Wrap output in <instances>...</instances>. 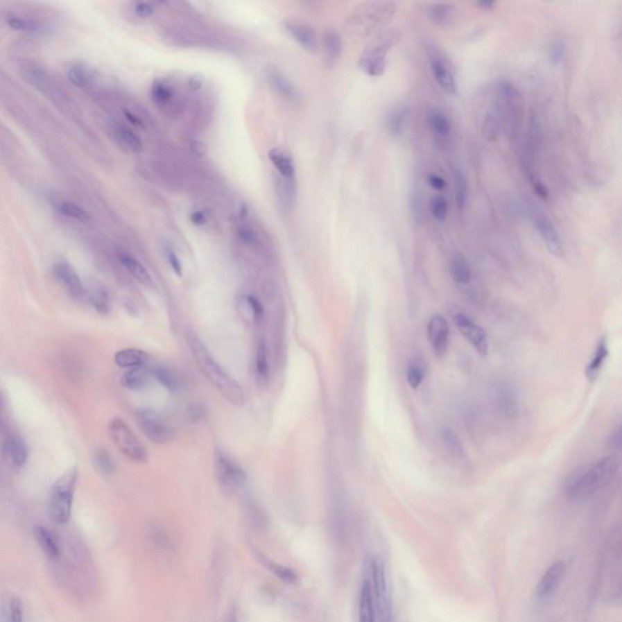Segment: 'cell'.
I'll use <instances>...</instances> for the list:
<instances>
[{
  "label": "cell",
  "instance_id": "cell-42",
  "mask_svg": "<svg viewBox=\"0 0 622 622\" xmlns=\"http://www.w3.org/2000/svg\"><path fill=\"white\" fill-rule=\"evenodd\" d=\"M501 127L502 126H501L500 117L497 113H486L485 117L483 119V124H481L483 137H485V140L487 141H496L499 139Z\"/></svg>",
  "mask_w": 622,
  "mask_h": 622
},
{
  "label": "cell",
  "instance_id": "cell-30",
  "mask_svg": "<svg viewBox=\"0 0 622 622\" xmlns=\"http://www.w3.org/2000/svg\"><path fill=\"white\" fill-rule=\"evenodd\" d=\"M6 453L12 465L21 468L28 458V447L21 436L10 435L6 441Z\"/></svg>",
  "mask_w": 622,
  "mask_h": 622
},
{
  "label": "cell",
  "instance_id": "cell-4",
  "mask_svg": "<svg viewBox=\"0 0 622 622\" xmlns=\"http://www.w3.org/2000/svg\"><path fill=\"white\" fill-rule=\"evenodd\" d=\"M401 40V32L397 28H389L378 35L372 44L363 51L360 58V69L365 74L378 78L382 77L388 66V53L399 44Z\"/></svg>",
  "mask_w": 622,
  "mask_h": 622
},
{
  "label": "cell",
  "instance_id": "cell-61",
  "mask_svg": "<svg viewBox=\"0 0 622 622\" xmlns=\"http://www.w3.org/2000/svg\"><path fill=\"white\" fill-rule=\"evenodd\" d=\"M476 6H479L481 10H492L495 3L494 1H479V3H476Z\"/></svg>",
  "mask_w": 622,
  "mask_h": 622
},
{
  "label": "cell",
  "instance_id": "cell-11",
  "mask_svg": "<svg viewBox=\"0 0 622 622\" xmlns=\"http://www.w3.org/2000/svg\"><path fill=\"white\" fill-rule=\"evenodd\" d=\"M135 421L142 434L153 444L163 445L172 440V426L157 412L140 410L135 413Z\"/></svg>",
  "mask_w": 622,
  "mask_h": 622
},
{
  "label": "cell",
  "instance_id": "cell-53",
  "mask_svg": "<svg viewBox=\"0 0 622 622\" xmlns=\"http://www.w3.org/2000/svg\"><path fill=\"white\" fill-rule=\"evenodd\" d=\"M132 11H134V14H135L137 17H140V19H147V17H150V16L155 14V6H153V4H151V3L140 1V3H135V4H134Z\"/></svg>",
  "mask_w": 622,
  "mask_h": 622
},
{
  "label": "cell",
  "instance_id": "cell-62",
  "mask_svg": "<svg viewBox=\"0 0 622 622\" xmlns=\"http://www.w3.org/2000/svg\"><path fill=\"white\" fill-rule=\"evenodd\" d=\"M620 441H621V439H620V429L617 428L616 431L612 433V442H610V444H612V447H615V446L619 447V446H620Z\"/></svg>",
  "mask_w": 622,
  "mask_h": 622
},
{
  "label": "cell",
  "instance_id": "cell-19",
  "mask_svg": "<svg viewBox=\"0 0 622 622\" xmlns=\"http://www.w3.org/2000/svg\"><path fill=\"white\" fill-rule=\"evenodd\" d=\"M266 77H268L271 88L274 89L276 94H279L281 98H284L288 103L298 101V90L284 72H281L279 69H275V67H269L266 71Z\"/></svg>",
  "mask_w": 622,
  "mask_h": 622
},
{
  "label": "cell",
  "instance_id": "cell-49",
  "mask_svg": "<svg viewBox=\"0 0 622 622\" xmlns=\"http://www.w3.org/2000/svg\"><path fill=\"white\" fill-rule=\"evenodd\" d=\"M431 211L438 221H445L449 214V203L444 196H435L431 202Z\"/></svg>",
  "mask_w": 622,
  "mask_h": 622
},
{
  "label": "cell",
  "instance_id": "cell-56",
  "mask_svg": "<svg viewBox=\"0 0 622 622\" xmlns=\"http://www.w3.org/2000/svg\"><path fill=\"white\" fill-rule=\"evenodd\" d=\"M428 184H429V187L431 189H434L436 191H441V190H444L446 187V182L440 177V175H438V174H429L428 175Z\"/></svg>",
  "mask_w": 622,
  "mask_h": 622
},
{
  "label": "cell",
  "instance_id": "cell-26",
  "mask_svg": "<svg viewBox=\"0 0 622 622\" xmlns=\"http://www.w3.org/2000/svg\"><path fill=\"white\" fill-rule=\"evenodd\" d=\"M358 622H376V607L372 588L368 580H363L358 596Z\"/></svg>",
  "mask_w": 622,
  "mask_h": 622
},
{
  "label": "cell",
  "instance_id": "cell-20",
  "mask_svg": "<svg viewBox=\"0 0 622 622\" xmlns=\"http://www.w3.org/2000/svg\"><path fill=\"white\" fill-rule=\"evenodd\" d=\"M496 402L500 411L508 418H513L519 412V399L515 388L508 383H499L495 388Z\"/></svg>",
  "mask_w": 622,
  "mask_h": 622
},
{
  "label": "cell",
  "instance_id": "cell-10",
  "mask_svg": "<svg viewBox=\"0 0 622 622\" xmlns=\"http://www.w3.org/2000/svg\"><path fill=\"white\" fill-rule=\"evenodd\" d=\"M426 55L431 74L445 93L456 94L457 92V77L455 66L442 51L439 45L433 42H426Z\"/></svg>",
  "mask_w": 622,
  "mask_h": 622
},
{
  "label": "cell",
  "instance_id": "cell-36",
  "mask_svg": "<svg viewBox=\"0 0 622 622\" xmlns=\"http://www.w3.org/2000/svg\"><path fill=\"white\" fill-rule=\"evenodd\" d=\"M607 355H609V349H607V338H602L598 343L592 360L589 361L587 368H586V376L591 382H594L597 379L604 363L607 361Z\"/></svg>",
  "mask_w": 622,
  "mask_h": 622
},
{
  "label": "cell",
  "instance_id": "cell-32",
  "mask_svg": "<svg viewBox=\"0 0 622 622\" xmlns=\"http://www.w3.org/2000/svg\"><path fill=\"white\" fill-rule=\"evenodd\" d=\"M324 46L326 64L329 69H334V66L338 64L343 51L340 35L334 31H329L324 37Z\"/></svg>",
  "mask_w": 622,
  "mask_h": 622
},
{
  "label": "cell",
  "instance_id": "cell-41",
  "mask_svg": "<svg viewBox=\"0 0 622 622\" xmlns=\"http://www.w3.org/2000/svg\"><path fill=\"white\" fill-rule=\"evenodd\" d=\"M94 465L96 471L105 476H112L116 471V463L112 456L105 449H98L94 453Z\"/></svg>",
  "mask_w": 622,
  "mask_h": 622
},
{
  "label": "cell",
  "instance_id": "cell-34",
  "mask_svg": "<svg viewBox=\"0 0 622 622\" xmlns=\"http://www.w3.org/2000/svg\"><path fill=\"white\" fill-rule=\"evenodd\" d=\"M408 121V110L404 105H399L392 108L387 117L388 132L392 137H401L406 130Z\"/></svg>",
  "mask_w": 622,
  "mask_h": 622
},
{
  "label": "cell",
  "instance_id": "cell-38",
  "mask_svg": "<svg viewBox=\"0 0 622 622\" xmlns=\"http://www.w3.org/2000/svg\"><path fill=\"white\" fill-rule=\"evenodd\" d=\"M426 363L421 358H413L407 363L406 381L412 389H418L426 377Z\"/></svg>",
  "mask_w": 622,
  "mask_h": 622
},
{
  "label": "cell",
  "instance_id": "cell-6",
  "mask_svg": "<svg viewBox=\"0 0 622 622\" xmlns=\"http://www.w3.org/2000/svg\"><path fill=\"white\" fill-rule=\"evenodd\" d=\"M601 578L599 585L602 586L603 593L607 594L610 601L619 597L621 582V534L619 530H614L607 539Z\"/></svg>",
  "mask_w": 622,
  "mask_h": 622
},
{
  "label": "cell",
  "instance_id": "cell-46",
  "mask_svg": "<svg viewBox=\"0 0 622 622\" xmlns=\"http://www.w3.org/2000/svg\"><path fill=\"white\" fill-rule=\"evenodd\" d=\"M67 77L71 80V83L76 85V87H78V88L88 87L89 84L92 83V80H93V76L89 74L87 69L80 67V66H76V67L69 69Z\"/></svg>",
  "mask_w": 622,
  "mask_h": 622
},
{
  "label": "cell",
  "instance_id": "cell-12",
  "mask_svg": "<svg viewBox=\"0 0 622 622\" xmlns=\"http://www.w3.org/2000/svg\"><path fill=\"white\" fill-rule=\"evenodd\" d=\"M370 570L372 573L373 602L376 612L381 615L383 622L389 621L390 617V603H389V593H388L387 578H386V569L382 559L373 558L370 562Z\"/></svg>",
  "mask_w": 622,
  "mask_h": 622
},
{
  "label": "cell",
  "instance_id": "cell-2",
  "mask_svg": "<svg viewBox=\"0 0 622 622\" xmlns=\"http://www.w3.org/2000/svg\"><path fill=\"white\" fill-rule=\"evenodd\" d=\"M189 348L191 350L192 358L196 363L198 370L218 392L221 397L236 407L243 406L245 404V392L240 383L216 361L211 352L207 349L205 343L197 337L196 334H189L187 336Z\"/></svg>",
  "mask_w": 622,
  "mask_h": 622
},
{
  "label": "cell",
  "instance_id": "cell-14",
  "mask_svg": "<svg viewBox=\"0 0 622 622\" xmlns=\"http://www.w3.org/2000/svg\"><path fill=\"white\" fill-rule=\"evenodd\" d=\"M531 216L534 221V225L536 226V230L539 231L547 250L555 257L562 258L564 255L563 242L553 221L539 208L531 209Z\"/></svg>",
  "mask_w": 622,
  "mask_h": 622
},
{
  "label": "cell",
  "instance_id": "cell-17",
  "mask_svg": "<svg viewBox=\"0 0 622 622\" xmlns=\"http://www.w3.org/2000/svg\"><path fill=\"white\" fill-rule=\"evenodd\" d=\"M237 311L245 324L253 326H258L264 318L263 304L252 293L241 294L237 299Z\"/></svg>",
  "mask_w": 622,
  "mask_h": 622
},
{
  "label": "cell",
  "instance_id": "cell-51",
  "mask_svg": "<svg viewBox=\"0 0 622 622\" xmlns=\"http://www.w3.org/2000/svg\"><path fill=\"white\" fill-rule=\"evenodd\" d=\"M25 621V612H24V604L20 598H11L9 605V622Z\"/></svg>",
  "mask_w": 622,
  "mask_h": 622
},
{
  "label": "cell",
  "instance_id": "cell-55",
  "mask_svg": "<svg viewBox=\"0 0 622 622\" xmlns=\"http://www.w3.org/2000/svg\"><path fill=\"white\" fill-rule=\"evenodd\" d=\"M530 182H531L533 190H534L535 193L537 195V197H539L541 200H547V198H548V189H547V187L544 185V182H542L539 178H531V179H530Z\"/></svg>",
  "mask_w": 622,
  "mask_h": 622
},
{
  "label": "cell",
  "instance_id": "cell-33",
  "mask_svg": "<svg viewBox=\"0 0 622 622\" xmlns=\"http://www.w3.org/2000/svg\"><path fill=\"white\" fill-rule=\"evenodd\" d=\"M450 274L456 284L467 286L471 284L472 268L468 260L460 253H455L450 259Z\"/></svg>",
  "mask_w": 622,
  "mask_h": 622
},
{
  "label": "cell",
  "instance_id": "cell-60",
  "mask_svg": "<svg viewBox=\"0 0 622 622\" xmlns=\"http://www.w3.org/2000/svg\"><path fill=\"white\" fill-rule=\"evenodd\" d=\"M189 84H190V87H191L192 89L197 90V89L201 88L202 84H203V78L200 77V76H195V77L190 78Z\"/></svg>",
  "mask_w": 622,
  "mask_h": 622
},
{
  "label": "cell",
  "instance_id": "cell-35",
  "mask_svg": "<svg viewBox=\"0 0 622 622\" xmlns=\"http://www.w3.org/2000/svg\"><path fill=\"white\" fill-rule=\"evenodd\" d=\"M456 14H457V8L452 4H446V3L433 4L426 9L428 19L436 26L449 25L450 22L455 20Z\"/></svg>",
  "mask_w": 622,
  "mask_h": 622
},
{
  "label": "cell",
  "instance_id": "cell-1",
  "mask_svg": "<svg viewBox=\"0 0 622 622\" xmlns=\"http://www.w3.org/2000/svg\"><path fill=\"white\" fill-rule=\"evenodd\" d=\"M620 469V460L616 456L581 465L569 476L565 483V494L570 500L582 501L597 494L615 481Z\"/></svg>",
  "mask_w": 622,
  "mask_h": 622
},
{
  "label": "cell",
  "instance_id": "cell-45",
  "mask_svg": "<svg viewBox=\"0 0 622 622\" xmlns=\"http://www.w3.org/2000/svg\"><path fill=\"white\" fill-rule=\"evenodd\" d=\"M116 137L118 140L132 152H141L142 142L135 132L128 128L118 126L116 128Z\"/></svg>",
  "mask_w": 622,
  "mask_h": 622
},
{
  "label": "cell",
  "instance_id": "cell-7",
  "mask_svg": "<svg viewBox=\"0 0 622 622\" xmlns=\"http://www.w3.org/2000/svg\"><path fill=\"white\" fill-rule=\"evenodd\" d=\"M397 4L392 1L368 3L361 6L349 20V30L360 37H368L374 31L387 25L395 15Z\"/></svg>",
  "mask_w": 622,
  "mask_h": 622
},
{
  "label": "cell",
  "instance_id": "cell-50",
  "mask_svg": "<svg viewBox=\"0 0 622 622\" xmlns=\"http://www.w3.org/2000/svg\"><path fill=\"white\" fill-rule=\"evenodd\" d=\"M6 22L12 30L21 31V32H28V31H35L37 28V25L33 21L21 17V16H9Z\"/></svg>",
  "mask_w": 622,
  "mask_h": 622
},
{
  "label": "cell",
  "instance_id": "cell-44",
  "mask_svg": "<svg viewBox=\"0 0 622 622\" xmlns=\"http://www.w3.org/2000/svg\"><path fill=\"white\" fill-rule=\"evenodd\" d=\"M152 100L158 106H166L174 98L172 87L162 80H156L151 88Z\"/></svg>",
  "mask_w": 622,
  "mask_h": 622
},
{
  "label": "cell",
  "instance_id": "cell-15",
  "mask_svg": "<svg viewBox=\"0 0 622 622\" xmlns=\"http://www.w3.org/2000/svg\"><path fill=\"white\" fill-rule=\"evenodd\" d=\"M426 334L436 356H444L449 349L450 327L444 316L434 315L426 326Z\"/></svg>",
  "mask_w": 622,
  "mask_h": 622
},
{
  "label": "cell",
  "instance_id": "cell-39",
  "mask_svg": "<svg viewBox=\"0 0 622 622\" xmlns=\"http://www.w3.org/2000/svg\"><path fill=\"white\" fill-rule=\"evenodd\" d=\"M453 190H455L456 206L460 211L465 209L468 200V180L465 178V173L458 168L453 169Z\"/></svg>",
  "mask_w": 622,
  "mask_h": 622
},
{
  "label": "cell",
  "instance_id": "cell-25",
  "mask_svg": "<svg viewBox=\"0 0 622 622\" xmlns=\"http://www.w3.org/2000/svg\"><path fill=\"white\" fill-rule=\"evenodd\" d=\"M35 539L46 558L53 562L60 558L61 548H60L59 541L51 530L46 529L45 526H40V525L35 526Z\"/></svg>",
  "mask_w": 622,
  "mask_h": 622
},
{
  "label": "cell",
  "instance_id": "cell-59",
  "mask_svg": "<svg viewBox=\"0 0 622 622\" xmlns=\"http://www.w3.org/2000/svg\"><path fill=\"white\" fill-rule=\"evenodd\" d=\"M422 200L421 195L420 193H417L416 196H415V200H413V207H415V216H423V208L424 207L422 206Z\"/></svg>",
  "mask_w": 622,
  "mask_h": 622
},
{
  "label": "cell",
  "instance_id": "cell-3",
  "mask_svg": "<svg viewBox=\"0 0 622 622\" xmlns=\"http://www.w3.org/2000/svg\"><path fill=\"white\" fill-rule=\"evenodd\" d=\"M496 113L510 139L519 135L523 124V96L515 84L502 80L496 88Z\"/></svg>",
  "mask_w": 622,
  "mask_h": 622
},
{
  "label": "cell",
  "instance_id": "cell-40",
  "mask_svg": "<svg viewBox=\"0 0 622 622\" xmlns=\"http://www.w3.org/2000/svg\"><path fill=\"white\" fill-rule=\"evenodd\" d=\"M259 560L264 565L265 568L269 569L271 573H274L276 578H279L281 581L286 583L297 582V573H294L292 569L288 567H284L279 563H275L269 558H266L264 555H259Z\"/></svg>",
  "mask_w": 622,
  "mask_h": 622
},
{
  "label": "cell",
  "instance_id": "cell-47",
  "mask_svg": "<svg viewBox=\"0 0 622 622\" xmlns=\"http://www.w3.org/2000/svg\"><path fill=\"white\" fill-rule=\"evenodd\" d=\"M58 209H59L60 213H62L64 216L72 218L74 221H84V223L89 221L88 214H87L80 207L74 205L72 202H60L59 206H58Z\"/></svg>",
  "mask_w": 622,
  "mask_h": 622
},
{
  "label": "cell",
  "instance_id": "cell-48",
  "mask_svg": "<svg viewBox=\"0 0 622 622\" xmlns=\"http://www.w3.org/2000/svg\"><path fill=\"white\" fill-rule=\"evenodd\" d=\"M567 54V45L562 40H552L548 48L549 62L553 66H559L564 62Z\"/></svg>",
  "mask_w": 622,
  "mask_h": 622
},
{
  "label": "cell",
  "instance_id": "cell-22",
  "mask_svg": "<svg viewBox=\"0 0 622 622\" xmlns=\"http://www.w3.org/2000/svg\"><path fill=\"white\" fill-rule=\"evenodd\" d=\"M286 30L304 50L311 54L318 51V37L310 26L298 22H288L286 24Z\"/></svg>",
  "mask_w": 622,
  "mask_h": 622
},
{
  "label": "cell",
  "instance_id": "cell-29",
  "mask_svg": "<svg viewBox=\"0 0 622 622\" xmlns=\"http://www.w3.org/2000/svg\"><path fill=\"white\" fill-rule=\"evenodd\" d=\"M119 260H121V263H122L123 266L126 268L128 273L132 275V277L137 279L139 284L145 286L146 288L155 287V282H153V279H152L151 275L148 273V270L139 260L135 259L134 257L129 254L119 255Z\"/></svg>",
  "mask_w": 622,
  "mask_h": 622
},
{
  "label": "cell",
  "instance_id": "cell-43",
  "mask_svg": "<svg viewBox=\"0 0 622 622\" xmlns=\"http://www.w3.org/2000/svg\"><path fill=\"white\" fill-rule=\"evenodd\" d=\"M155 381L161 383L163 387L167 388L169 392H177L179 389V381L173 371L164 366H156L151 370Z\"/></svg>",
  "mask_w": 622,
  "mask_h": 622
},
{
  "label": "cell",
  "instance_id": "cell-31",
  "mask_svg": "<svg viewBox=\"0 0 622 622\" xmlns=\"http://www.w3.org/2000/svg\"><path fill=\"white\" fill-rule=\"evenodd\" d=\"M85 295L94 310L103 316L110 314L111 311V300L108 297L107 291L103 288L101 284H95L85 291ZM84 295V297H85Z\"/></svg>",
  "mask_w": 622,
  "mask_h": 622
},
{
  "label": "cell",
  "instance_id": "cell-23",
  "mask_svg": "<svg viewBox=\"0 0 622 622\" xmlns=\"http://www.w3.org/2000/svg\"><path fill=\"white\" fill-rule=\"evenodd\" d=\"M153 381H155V378H153L151 370L145 368L144 366L130 368L121 378L123 387L127 388L129 390H134V392L145 390L151 386Z\"/></svg>",
  "mask_w": 622,
  "mask_h": 622
},
{
  "label": "cell",
  "instance_id": "cell-8",
  "mask_svg": "<svg viewBox=\"0 0 622 622\" xmlns=\"http://www.w3.org/2000/svg\"><path fill=\"white\" fill-rule=\"evenodd\" d=\"M213 465L216 481L227 494H234L245 485L247 474L245 469L227 451L216 447Z\"/></svg>",
  "mask_w": 622,
  "mask_h": 622
},
{
  "label": "cell",
  "instance_id": "cell-9",
  "mask_svg": "<svg viewBox=\"0 0 622 622\" xmlns=\"http://www.w3.org/2000/svg\"><path fill=\"white\" fill-rule=\"evenodd\" d=\"M108 433L114 446L123 456L127 457L128 460L137 463L146 462L148 458L146 447L122 418L116 417L110 422Z\"/></svg>",
  "mask_w": 622,
  "mask_h": 622
},
{
  "label": "cell",
  "instance_id": "cell-37",
  "mask_svg": "<svg viewBox=\"0 0 622 622\" xmlns=\"http://www.w3.org/2000/svg\"><path fill=\"white\" fill-rule=\"evenodd\" d=\"M440 440L447 455L450 456L452 460H458V462L465 460V449H463L458 436L456 435L455 431H451L450 428H444L440 431Z\"/></svg>",
  "mask_w": 622,
  "mask_h": 622
},
{
  "label": "cell",
  "instance_id": "cell-5",
  "mask_svg": "<svg viewBox=\"0 0 622 622\" xmlns=\"http://www.w3.org/2000/svg\"><path fill=\"white\" fill-rule=\"evenodd\" d=\"M78 481V469L74 467L55 481L50 492L49 512L56 524H66L71 519L74 489Z\"/></svg>",
  "mask_w": 622,
  "mask_h": 622
},
{
  "label": "cell",
  "instance_id": "cell-16",
  "mask_svg": "<svg viewBox=\"0 0 622 622\" xmlns=\"http://www.w3.org/2000/svg\"><path fill=\"white\" fill-rule=\"evenodd\" d=\"M564 573H565V563L562 560H557L549 565L546 573L539 578L537 587H536V598L539 602H546L553 596L558 589L559 585L562 582Z\"/></svg>",
  "mask_w": 622,
  "mask_h": 622
},
{
  "label": "cell",
  "instance_id": "cell-18",
  "mask_svg": "<svg viewBox=\"0 0 622 622\" xmlns=\"http://www.w3.org/2000/svg\"><path fill=\"white\" fill-rule=\"evenodd\" d=\"M428 127L431 128L439 146H446L451 137V122L445 113L438 108H429L426 113Z\"/></svg>",
  "mask_w": 622,
  "mask_h": 622
},
{
  "label": "cell",
  "instance_id": "cell-57",
  "mask_svg": "<svg viewBox=\"0 0 622 622\" xmlns=\"http://www.w3.org/2000/svg\"><path fill=\"white\" fill-rule=\"evenodd\" d=\"M191 221L197 226L206 225L207 216L205 211H195L191 213Z\"/></svg>",
  "mask_w": 622,
  "mask_h": 622
},
{
  "label": "cell",
  "instance_id": "cell-52",
  "mask_svg": "<svg viewBox=\"0 0 622 622\" xmlns=\"http://www.w3.org/2000/svg\"><path fill=\"white\" fill-rule=\"evenodd\" d=\"M164 254H166V258H167L168 264L169 266L172 268L173 271H174V274L179 276V277H182V260L179 259V257H178L177 252L173 250L171 245H166V248H164Z\"/></svg>",
  "mask_w": 622,
  "mask_h": 622
},
{
  "label": "cell",
  "instance_id": "cell-13",
  "mask_svg": "<svg viewBox=\"0 0 622 622\" xmlns=\"http://www.w3.org/2000/svg\"><path fill=\"white\" fill-rule=\"evenodd\" d=\"M452 321L460 331V334L471 343L472 347L476 349L481 356H486L489 354L490 348L489 338L485 329H483L481 325L476 324V321H473L468 315L460 311L452 314Z\"/></svg>",
  "mask_w": 622,
  "mask_h": 622
},
{
  "label": "cell",
  "instance_id": "cell-28",
  "mask_svg": "<svg viewBox=\"0 0 622 622\" xmlns=\"http://www.w3.org/2000/svg\"><path fill=\"white\" fill-rule=\"evenodd\" d=\"M150 360V355L141 349L127 348L114 355V363L122 368H142Z\"/></svg>",
  "mask_w": 622,
  "mask_h": 622
},
{
  "label": "cell",
  "instance_id": "cell-54",
  "mask_svg": "<svg viewBox=\"0 0 622 622\" xmlns=\"http://www.w3.org/2000/svg\"><path fill=\"white\" fill-rule=\"evenodd\" d=\"M205 415H206V410H205V407L201 404H193V405L189 406V408H187V420L192 422V423H197V422L201 421Z\"/></svg>",
  "mask_w": 622,
  "mask_h": 622
},
{
  "label": "cell",
  "instance_id": "cell-21",
  "mask_svg": "<svg viewBox=\"0 0 622 622\" xmlns=\"http://www.w3.org/2000/svg\"><path fill=\"white\" fill-rule=\"evenodd\" d=\"M54 273L56 277L61 281L69 294L74 298H84L85 288L79 279L76 270L67 263H58L55 265Z\"/></svg>",
  "mask_w": 622,
  "mask_h": 622
},
{
  "label": "cell",
  "instance_id": "cell-27",
  "mask_svg": "<svg viewBox=\"0 0 622 622\" xmlns=\"http://www.w3.org/2000/svg\"><path fill=\"white\" fill-rule=\"evenodd\" d=\"M269 158L274 164L275 169L279 172V175L284 178L286 182H294L295 178V166L293 159L287 152L275 147L269 151Z\"/></svg>",
  "mask_w": 622,
  "mask_h": 622
},
{
  "label": "cell",
  "instance_id": "cell-24",
  "mask_svg": "<svg viewBox=\"0 0 622 622\" xmlns=\"http://www.w3.org/2000/svg\"><path fill=\"white\" fill-rule=\"evenodd\" d=\"M270 372L269 349L264 339H261L255 352L254 376L257 384L260 387H266L270 382Z\"/></svg>",
  "mask_w": 622,
  "mask_h": 622
},
{
  "label": "cell",
  "instance_id": "cell-63",
  "mask_svg": "<svg viewBox=\"0 0 622 622\" xmlns=\"http://www.w3.org/2000/svg\"><path fill=\"white\" fill-rule=\"evenodd\" d=\"M226 622H239V616H237V612H236L235 609H232V610L227 614Z\"/></svg>",
  "mask_w": 622,
  "mask_h": 622
},
{
  "label": "cell",
  "instance_id": "cell-58",
  "mask_svg": "<svg viewBox=\"0 0 622 622\" xmlns=\"http://www.w3.org/2000/svg\"><path fill=\"white\" fill-rule=\"evenodd\" d=\"M191 150L197 156H205L207 153L206 145L202 141H193L191 144Z\"/></svg>",
  "mask_w": 622,
  "mask_h": 622
}]
</instances>
